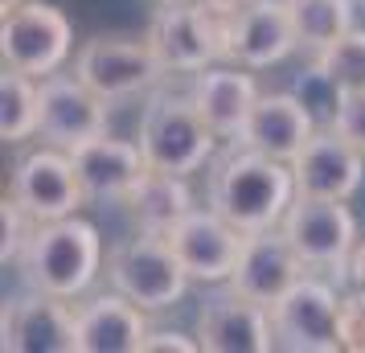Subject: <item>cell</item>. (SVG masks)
Returning <instances> with one entry per match:
<instances>
[{"mask_svg":"<svg viewBox=\"0 0 365 353\" xmlns=\"http://www.w3.org/2000/svg\"><path fill=\"white\" fill-rule=\"evenodd\" d=\"M292 202H296V177L283 160L230 144V152H222L210 165V205L247 235L279 226Z\"/></svg>","mask_w":365,"mask_h":353,"instance_id":"cell-1","label":"cell"},{"mask_svg":"<svg viewBox=\"0 0 365 353\" xmlns=\"http://www.w3.org/2000/svg\"><path fill=\"white\" fill-rule=\"evenodd\" d=\"M99 271H103V238L78 214L37 222L29 242L17 255L21 284L34 287V292L62 296V300L86 296Z\"/></svg>","mask_w":365,"mask_h":353,"instance_id":"cell-2","label":"cell"},{"mask_svg":"<svg viewBox=\"0 0 365 353\" xmlns=\"http://www.w3.org/2000/svg\"><path fill=\"white\" fill-rule=\"evenodd\" d=\"M217 144L222 135L210 128V119L197 111V103L189 99V91H152L144 119H140V148L148 168H165V173H181L193 177L205 165L217 160Z\"/></svg>","mask_w":365,"mask_h":353,"instance_id":"cell-3","label":"cell"},{"mask_svg":"<svg viewBox=\"0 0 365 353\" xmlns=\"http://www.w3.org/2000/svg\"><path fill=\"white\" fill-rule=\"evenodd\" d=\"M107 284L123 292L132 304H140L144 312H168L185 300L189 292V271H185L177 247L165 235H144L135 230L132 238H119L107 251Z\"/></svg>","mask_w":365,"mask_h":353,"instance_id":"cell-4","label":"cell"},{"mask_svg":"<svg viewBox=\"0 0 365 353\" xmlns=\"http://www.w3.org/2000/svg\"><path fill=\"white\" fill-rule=\"evenodd\" d=\"M279 230L296 247V255L304 259L308 271L329 275L336 284L349 280V255L357 247V218H353L349 202L296 193V202L287 205V214L279 222Z\"/></svg>","mask_w":365,"mask_h":353,"instance_id":"cell-5","label":"cell"},{"mask_svg":"<svg viewBox=\"0 0 365 353\" xmlns=\"http://www.w3.org/2000/svg\"><path fill=\"white\" fill-rule=\"evenodd\" d=\"M74 50V25L58 4L25 0L0 21V58L4 70H21L29 78H50L66 66Z\"/></svg>","mask_w":365,"mask_h":353,"instance_id":"cell-6","label":"cell"},{"mask_svg":"<svg viewBox=\"0 0 365 353\" xmlns=\"http://www.w3.org/2000/svg\"><path fill=\"white\" fill-rule=\"evenodd\" d=\"M226 34H230V21L214 17L193 0V4H156V17L144 37L168 74L193 78L205 66L226 62Z\"/></svg>","mask_w":365,"mask_h":353,"instance_id":"cell-7","label":"cell"},{"mask_svg":"<svg viewBox=\"0 0 365 353\" xmlns=\"http://www.w3.org/2000/svg\"><path fill=\"white\" fill-rule=\"evenodd\" d=\"M74 74L107 103H123L152 95L168 70L160 66L148 37H91L74 53Z\"/></svg>","mask_w":365,"mask_h":353,"instance_id":"cell-8","label":"cell"},{"mask_svg":"<svg viewBox=\"0 0 365 353\" xmlns=\"http://www.w3.org/2000/svg\"><path fill=\"white\" fill-rule=\"evenodd\" d=\"M336 312H341V292L329 275L308 271L292 292H283L271 304V329H275V349L292 353H341L336 333Z\"/></svg>","mask_w":365,"mask_h":353,"instance_id":"cell-9","label":"cell"},{"mask_svg":"<svg viewBox=\"0 0 365 353\" xmlns=\"http://www.w3.org/2000/svg\"><path fill=\"white\" fill-rule=\"evenodd\" d=\"M9 198L34 222L70 218L86 202L74 156L66 148H53V144H41V148L21 156L13 177H9Z\"/></svg>","mask_w":365,"mask_h":353,"instance_id":"cell-10","label":"cell"},{"mask_svg":"<svg viewBox=\"0 0 365 353\" xmlns=\"http://www.w3.org/2000/svg\"><path fill=\"white\" fill-rule=\"evenodd\" d=\"M193 333H197L205 353H271L275 349L271 308L242 296L230 284H217L201 300Z\"/></svg>","mask_w":365,"mask_h":353,"instance_id":"cell-11","label":"cell"},{"mask_svg":"<svg viewBox=\"0 0 365 353\" xmlns=\"http://www.w3.org/2000/svg\"><path fill=\"white\" fill-rule=\"evenodd\" d=\"M4 353H78V317L74 300L34 292L25 287L21 296L4 300Z\"/></svg>","mask_w":365,"mask_h":353,"instance_id":"cell-12","label":"cell"},{"mask_svg":"<svg viewBox=\"0 0 365 353\" xmlns=\"http://www.w3.org/2000/svg\"><path fill=\"white\" fill-rule=\"evenodd\" d=\"M168 242L177 247L193 284L217 287L230 284L234 267L242 259V247H247V230H238L230 218H222L214 205H205V210L197 205L181 218V226L168 235Z\"/></svg>","mask_w":365,"mask_h":353,"instance_id":"cell-13","label":"cell"},{"mask_svg":"<svg viewBox=\"0 0 365 353\" xmlns=\"http://www.w3.org/2000/svg\"><path fill=\"white\" fill-rule=\"evenodd\" d=\"M107 107L111 103L95 95L78 74H50L41 78V144L74 152L78 144L107 132Z\"/></svg>","mask_w":365,"mask_h":353,"instance_id":"cell-14","label":"cell"},{"mask_svg":"<svg viewBox=\"0 0 365 353\" xmlns=\"http://www.w3.org/2000/svg\"><path fill=\"white\" fill-rule=\"evenodd\" d=\"M292 177H296V193H304V198L353 202V193L365 181V152L353 148L332 128H320L292 160Z\"/></svg>","mask_w":365,"mask_h":353,"instance_id":"cell-15","label":"cell"},{"mask_svg":"<svg viewBox=\"0 0 365 353\" xmlns=\"http://www.w3.org/2000/svg\"><path fill=\"white\" fill-rule=\"evenodd\" d=\"M316 132H320V123H316V116L304 107V99L296 91H263L259 103L250 107V119L242 128V135L234 144L292 165Z\"/></svg>","mask_w":365,"mask_h":353,"instance_id":"cell-16","label":"cell"},{"mask_svg":"<svg viewBox=\"0 0 365 353\" xmlns=\"http://www.w3.org/2000/svg\"><path fill=\"white\" fill-rule=\"evenodd\" d=\"M292 50H299L296 25L287 13V0H255L238 17H230L226 34V62L247 70L279 66Z\"/></svg>","mask_w":365,"mask_h":353,"instance_id":"cell-17","label":"cell"},{"mask_svg":"<svg viewBox=\"0 0 365 353\" xmlns=\"http://www.w3.org/2000/svg\"><path fill=\"white\" fill-rule=\"evenodd\" d=\"M304 275H308V267L296 255V247L287 242V235H283L279 226H271V230L247 235V247H242V259H238V267L230 275V287H238L242 296L271 308Z\"/></svg>","mask_w":365,"mask_h":353,"instance_id":"cell-18","label":"cell"},{"mask_svg":"<svg viewBox=\"0 0 365 353\" xmlns=\"http://www.w3.org/2000/svg\"><path fill=\"white\" fill-rule=\"evenodd\" d=\"M74 168H78V181H83L86 202H115L123 205L128 193L140 185V177L148 173L144 148L140 140H119V135H95L70 152Z\"/></svg>","mask_w":365,"mask_h":353,"instance_id":"cell-19","label":"cell"},{"mask_svg":"<svg viewBox=\"0 0 365 353\" xmlns=\"http://www.w3.org/2000/svg\"><path fill=\"white\" fill-rule=\"evenodd\" d=\"M259 95L263 91L255 83V70L234 66V62H214V66H205L201 74L189 78V99L197 103V111L210 119V128L226 144H234L242 135Z\"/></svg>","mask_w":365,"mask_h":353,"instance_id":"cell-20","label":"cell"},{"mask_svg":"<svg viewBox=\"0 0 365 353\" xmlns=\"http://www.w3.org/2000/svg\"><path fill=\"white\" fill-rule=\"evenodd\" d=\"M74 317H78V353H144L148 312L115 287L74 304Z\"/></svg>","mask_w":365,"mask_h":353,"instance_id":"cell-21","label":"cell"},{"mask_svg":"<svg viewBox=\"0 0 365 353\" xmlns=\"http://www.w3.org/2000/svg\"><path fill=\"white\" fill-rule=\"evenodd\" d=\"M128 218H132L135 230H144V235H173L181 218L189 210H197L193 205V189H189V177L181 173H165V168H148L144 177H140V185L128 193Z\"/></svg>","mask_w":365,"mask_h":353,"instance_id":"cell-22","label":"cell"},{"mask_svg":"<svg viewBox=\"0 0 365 353\" xmlns=\"http://www.w3.org/2000/svg\"><path fill=\"white\" fill-rule=\"evenodd\" d=\"M287 13H292V25H296L299 50L308 58L329 50L332 41H341L349 29H357L353 0H287Z\"/></svg>","mask_w":365,"mask_h":353,"instance_id":"cell-23","label":"cell"},{"mask_svg":"<svg viewBox=\"0 0 365 353\" xmlns=\"http://www.w3.org/2000/svg\"><path fill=\"white\" fill-rule=\"evenodd\" d=\"M41 123V78L21 70H4L0 78V135L4 144H25L37 135Z\"/></svg>","mask_w":365,"mask_h":353,"instance_id":"cell-24","label":"cell"},{"mask_svg":"<svg viewBox=\"0 0 365 353\" xmlns=\"http://www.w3.org/2000/svg\"><path fill=\"white\" fill-rule=\"evenodd\" d=\"M312 62L341 91H365V29H349L341 41H332L329 50L312 53Z\"/></svg>","mask_w":365,"mask_h":353,"instance_id":"cell-25","label":"cell"},{"mask_svg":"<svg viewBox=\"0 0 365 353\" xmlns=\"http://www.w3.org/2000/svg\"><path fill=\"white\" fill-rule=\"evenodd\" d=\"M296 95L304 99V107L316 116V123H320V128H329L332 116H336V107H341V95H345V91H341V86L332 83L329 74H324V70L308 58V66L299 70Z\"/></svg>","mask_w":365,"mask_h":353,"instance_id":"cell-26","label":"cell"},{"mask_svg":"<svg viewBox=\"0 0 365 353\" xmlns=\"http://www.w3.org/2000/svg\"><path fill=\"white\" fill-rule=\"evenodd\" d=\"M336 333H341V353H365V287L341 292Z\"/></svg>","mask_w":365,"mask_h":353,"instance_id":"cell-27","label":"cell"},{"mask_svg":"<svg viewBox=\"0 0 365 353\" xmlns=\"http://www.w3.org/2000/svg\"><path fill=\"white\" fill-rule=\"evenodd\" d=\"M34 226L37 222L21 210L13 198H4V210H0V230H4V242H0V259L4 263H17V255L21 247L29 242V235H34Z\"/></svg>","mask_w":365,"mask_h":353,"instance_id":"cell-28","label":"cell"},{"mask_svg":"<svg viewBox=\"0 0 365 353\" xmlns=\"http://www.w3.org/2000/svg\"><path fill=\"white\" fill-rule=\"evenodd\" d=\"M329 128L336 135H345L353 148L365 152V91H345L341 95V107H336Z\"/></svg>","mask_w":365,"mask_h":353,"instance_id":"cell-29","label":"cell"},{"mask_svg":"<svg viewBox=\"0 0 365 353\" xmlns=\"http://www.w3.org/2000/svg\"><path fill=\"white\" fill-rule=\"evenodd\" d=\"M197 349H201L197 333L185 337L177 329H148V337H144V353H197Z\"/></svg>","mask_w":365,"mask_h":353,"instance_id":"cell-30","label":"cell"},{"mask_svg":"<svg viewBox=\"0 0 365 353\" xmlns=\"http://www.w3.org/2000/svg\"><path fill=\"white\" fill-rule=\"evenodd\" d=\"M201 9H210L214 17H222V21H230V17H238L242 9H250L255 0H197Z\"/></svg>","mask_w":365,"mask_h":353,"instance_id":"cell-31","label":"cell"},{"mask_svg":"<svg viewBox=\"0 0 365 353\" xmlns=\"http://www.w3.org/2000/svg\"><path fill=\"white\" fill-rule=\"evenodd\" d=\"M349 284L365 287V238H357V247L349 255Z\"/></svg>","mask_w":365,"mask_h":353,"instance_id":"cell-32","label":"cell"},{"mask_svg":"<svg viewBox=\"0 0 365 353\" xmlns=\"http://www.w3.org/2000/svg\"><path fill=\"white\" fill-rule=\"evenodd\" d=\"M17 4H25V0H0V9L9 13V9H17Z\"/></svg>","mask_w":365,"mask_h":353,"instance_id":"cell-33","label":"cell"},{"mask_svg":"<svg viewBox=\"0 0 365 353\" xmlns=\"http://www.w3.org/2000/svg\"><path fill=\"white\" fill-rule=\"evenodd\" d=\"M156 4H193V0H156Z\"/></svg>","mask_w":365,"mask_h":353,"instance_id":"cell-34","label":"cell"}]
</instances>
